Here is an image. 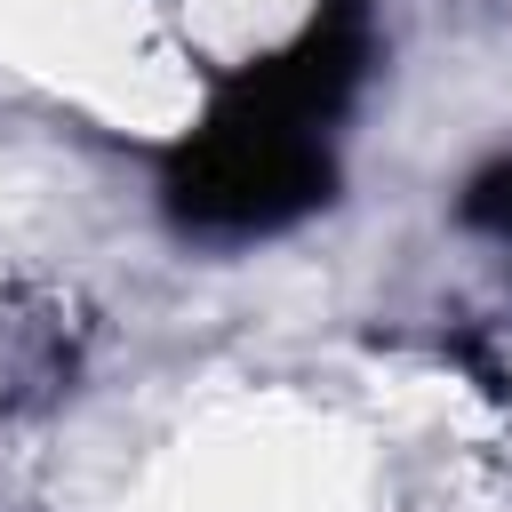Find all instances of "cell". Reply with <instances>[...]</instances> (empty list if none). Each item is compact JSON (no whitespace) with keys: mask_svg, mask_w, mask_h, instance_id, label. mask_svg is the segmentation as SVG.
<instances>
[{"mask_svg":"<svg viewBox=\"0 0 512 512\" xmlns=\"http://www.w3.org/2000/svg\"><path fill=\"white\" fill-rule=\"evenodd\" d=\"M472 216H480V224H496V232H512V168H496V176L472 192Z\"/></svg>","mask_w":512,"mask_h":512,"instance_id":"1","label":"cell"}]
</instances>
